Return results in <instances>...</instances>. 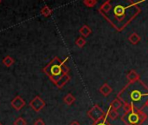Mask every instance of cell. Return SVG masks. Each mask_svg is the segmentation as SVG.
<instances>
[{
    "label": "cell",
    "instance_id": "obj_1",
    "mask_svg": "<svg viewBox=\"0 0 148 125\" xmlns=\"http://www.w3.org/2000/svg\"><path fill=\"white\" fill-rule=\"evenodd\" d=\"M142 2L144 1L128 0L125 3H121L113 6L112 1L108 0L101 5L98 11L116 30L121 31L141 12L139 4Z\"/></svg>",
    "mask_w": 148,
    "mask_h": 125
},
{
    "label": "cell",
    "instance_id": "obj_2",
    "mask_svg": "<svg viewBox=\"0 0 148 125\" xmlns=\"http://www.w3.org/2000/svg\"><path fill=\"white\" fill-rule=\"evenodd\" d=\"M122 104H130L139 110H143L148 101V86L141 80L128 83L118 94Z\"/></svg>",
    "mask_w": 148,
    "mask_h": 125
},
{
    "label": "cell",
    "instance_id": "obj_3",
    "mask_svg": "<svg viewBox=\"0 0 148 125\" xmlns=\"http://www.w3.org/2000/svg\"><path fill=\"white\" fill-rule=\"evenodd\" d=\"M68 60L69 57H66L63 61H62L58 57H56L42 69V71L55 84L59 79V77L62 75V67Z\"/></svg>",
    "mask_w": 148,
    "mask_h": 125
},
{
    "label": "cell",
    "instance_id": "obj_4",
    "mask_svg": "<svg viewBox=\"0 0 148 125\" xmlns=\"http://www.w3.org/2000/svg\"><path fill=\"white\" fill-rule=\"evenodd\" d=\"M121 119L126 125H141L147 119V115L143 110H134L124 113Z\"/></svg>",
    "mask_w": 148,
    "mask_h": 125
},
{
    "label": "cell",
    "instance_id": "obj_5",
    "mask_svg": "<svg viewBox=\"0 0 148 125\" xmlns=\"http://www.w3.org/2000/svg\"><path fill=\"white\" fill-rule=\"evenodd\" d=\"M88 117L93 120L94 123H96L106 117V112L103 111V110L98 104H95L88 111Z\"/></svg>",
    "mask_w": 148,
    "mask_h": 125
},
{
    "label": "cell",
    "instance_id": "obj_6",
    "mask_svg": "<svg viewBox=\"0 0 148 125\" xmlns=\"http://www.w3.org/2000/svg\"><path fill=\"white\" fill-rule=\"evenodd\" d=\"M29 107L36 113L40 112L46 105L45 102L42 99V97H40L39 96L35 97L29 104Z\"/></svg>",
    "mask_w": 148,
    "mask_h": 125
},
{
    "label": "cell",
    "instance_id": "obj_7",
    "mask_svg": "<svg viewBox=\"0 0 148 125\" xmlns=\"http://www.w3.org/2000/svg\"><path fill=\"white\" fill-rule=\"evenodd\" d=\"M10 104L14 110H16V111H19L25 106V101L20 96H16L11 100Z\"/></svg>",
    "mask_w": 148,
    "mask_h": 125
},
{
    "label": "cell",
    "instance_id": "obj_8",
    "mask_svg": "<svg viewBox=\"0 0 148 125\" xmlns=\"http://www.w3.org/2000/svg\"><path fill=\"white\" fill-rule=\"evenodd\" d=\"M69 81H70V77H69V74H62V75L59 77V79L55 83V85H56L57 88L62 89V88H63Z\"/></svg>",
    "mask_w": 148,
    "mask_h": 125
},
{
    "label": "cell",
    "instance_id": "obj_9",
    "mask_svg": "<svg viewBox=\"0 0 148 125\" xmlns=\"http://www.w3.org/2000/svg\"><path fill=\"white\" fill-rule=\"evenodd\" d=\"M127 79L128 83H134V82L140 80V76L134 70H131L127 76Z\"/></svg>",
    "mask_w": 148,
    "mask_h": 125
},
{
    "label": "cell",
    "instance_id": "obj_10",
    "mask_svg": "<svg viewBox=\"0 0 148 125\" xmlns=\"http://www.w3.org/2000/svg\"><path fill=\"white\" fill-rule=\"evenodd\" d=\"M99 91L104 97H108V96H109L112 93L113 89L110 87V85L108 84H104L102 86H101V88L99 89Z\"/></svg>",
    "mask_w": 148,
    "mask_h": 125
},
{
    "label": "cell",
    "instance_id": "obj_11",
    "mask_svg": "<svg viewBox=\"0 0 148 125\" xmlns=\"http://www.w3.org/2000/svg\"><path fill=\"white\" fill-rule=\"evenodd\" d=\"M79 33L82 35V37H89V35L92 33V30H91V28L88 26V25H87V24H85V25H83V26H82L81 28H80V30H79Z\"/></svg>",
    "mask_w": 148,
    "mask_h": 125
},
{
    "label": "cell",
    "instance_id": "obj_12",
    "mask_svg": "<svg viewBox=\"0 0 148 125\" xmlns=\"http://www.w3.org/2000/svg\"><path fill=\"white\" fill-rule=\"evenodd\" d=\"M106 115H107V117H109L111 120H115V119H117V118L119 117V116H120V115H119V112H118L117 110L112 109L111 107L108 108V111L106 112Z\"/></svg>",
    "mask_w": 148,
    "mask_h": 125
},
{
    "label": "cell",
    "instance_id": "obj_13",
    "mask_svg": "<svg viewBox=\"0 0 148 125\" xmlns=\"http://www.w3.org/2000/svg\"><path fill=\"white\" fill-rule=\"evenodd\" d=\"M128 40H129V42H130L132 44L136 45V44H138L140 42L141 37H140L136 32H134V33H132V34L129 36Z\"/></svg>",
    "mask_w": 148,
    "mask_h": 125
},
{
    "label": "cell",
    "instance_id": "obj_14",
    "mask_svg": "<svg viewBox=\"0 0 148 125\" xmlns=\"http://www.w3.org/2000/svg\"><path fill=\"white\" fill-rule=\"evenodd\" d=\"M2 63H3V64L4 66H6V67L9 68V67H11V66L14 64L15 60H14V58L11 57L10 56H6V57H4L3 58Z\"/></svg>",
    "mask_w": 148,
    "mask_h": 125
},
{
    "label": "cell",
    "instance_id": "obj_15",
    "mask_svg": "<svg viewBox=\"0 0 148 125\" xmlns=\"http://www.w3.org/2000/svg\"><path fill=\"white\" fill-rule=\"evenodd\" d=\"M63 102H64L67 105H72V104L75 102V97L71 93H69V94H67V95L64 97Z\"/></svg>",
    "mask_w": 148,
    "mask_h": 125
},
{
    "label": "cell",
    "instance_id": "obj_16",
    "mask_svg": "<svg viewBox=\"0 0 148 125\" xmlns=\"http://www.w3.org/2000/svg\"><path fill=\"white\" fill-rule=\"evenodd\" d=\"M123 106V104L121 103V101H120L118 98H115L114 100H113L110 104V106L112 109L115 110H118L119 109H121V107Z\"/></svg>",
    "mask_w": 148,
    "mask_h": 125
},
{
    "label": "cell",
    "instance_id": "obj_17",
    "mask_svg": "<svg viewBox=\"0 0 148 125\" xmlns=\"http://www.w3.org/2000/svg\"><path fill=\"white\" fill-rule=\"evenodd\" d=\"M52 12H53V10L51 8H49V6H47V5L43 6L40 10L41 15L43 16V17H49L52 14Z\"/></svg>",
    "mask_w": 148,
    "mask_h": 125
},
{
    "label": "cell",
    "instance_id": "obj_18",
    "mask_svg": "<svg viewBox=\"0 0 148 125\" xmlns=\"http://www.w3.org/2000/svg\"><path fill=\"white\" fill-rule=\"evenodd\" d=\"M122 107H123V110H124L125 113H129V112H132V111H134V110H139L130 104H123Z\"/></svg>",
    "mask_w": 148,
    "mask_h": 125
},
{
    "label": "cell",
    "instance_id": "obj_19",
    "mask_svg": "<svg viewBox=\"0 0 148 125\" xmlns=\"http://www.w3.org/2000/svg\"><path fill=\"white\" fill-rule=\"evenodd\" d=\"M86 43H87L86 39H85L84 37H79L76 39V41H75V44H76V46H78L79 48H83V47L86 45Z\"/></svg>",
    "mask_w": 148,
    "mask_h": 125
},
{
    "label": "cell",
    "instance_id": "obj_20",
    "mask_svg": "<svg viewBox=\"0 0 148 125\" xmlns=\"http://www.w3.org/2000/svg\"><path fill=\"white\" fill-rule=\"evenodd\" d=\"M97 0H84L83 1V4L88 8H92L94 6H95L97 4Z\"/></svg>",
    "mask_w": 148,
    "mask_h": 125
},
{
    "label": "cell",
    "instance_id": "obj_21",
    "mask_svg": "<svg viewBox=\"0 0 148 125\" xmlns=\"http://www.w3.org/2000/svg\"><path fill=\"white\" fill-rule=\"evenodd\" d=\"M13 125H27V122L23 117H19L13 122Z\"/></svg>",
    "mask_w": 148,
    "mask_h": 125
},
{
    "label": "cell",
    "instance_id": "obj_22",
    "mask_svg": "<svg viewBox=\"0 0 148 125\" xmlns=\"http://www.w3.org/2000/svg\"><path fill=\"white\" fill-rule=\"evenodd\" d=\"M93 125H112V124L108 121V117H107V115H106V117H105L104 118H102L101 120H100V121H98V122H96V123H94V124Z\"/></svg>",
    "mask_w": 148,
    "mask_h": 125
},
{
    "label": "cell",
    "instance_id": "obj_23",
    "mask_svg": "<svg viewBox=\"0 0 148 125\" xmlns=\"http://www.w3.org/2000/svg\"><path fill=\"white\" fill-rule=\"evenodd\" d=\"M62 74H69V68L66 65V63L62 65Z\"/></svg>",
    "mask_w": 148,
    "mask_h": 125
},
{
    "label": "cell",
    "instance_id": "obj_24",
    "mask_svg": "<svg viewBox=\"0 0 148 125\" xmlns=\"http://www.w3.org/2000/svg\"><path fill=\"white\" fill-rule=\"evenodd\" d=\"M34 125H45V123L43 122V120H42V119L38 118V119H36V120L35 121Z\"/></svg>",
    "mask_w": 148,
    "mask_h": 125
},
{
    "label": "cell",
    "instance_id": "obj_25",
    "mask_svg": "<svg viewBox=\"0 0 148 125\" xmlns=\"http://www.w3.org/2000/svg\"><path fill=\"white\" fill-rule=\"evenodd\" d=\"M70 125H81L78 122H76V121H74V122H72L71 124H70Z\"/></svg>",
    "mask_w": 148,
    "mask_h": 125
},
{
    "label": "cell",
    "instance_id": "obj_26",
    "mask_svg": "<svg viewBox=\"0 0 148 125\" xmlns=\"http://www.w3.org/2000/svg\"><path fill=\"white\" fill-rule=\"evenodd\" d=\"M146 107H147L148 108V101L147 102V103H146Z\"/></svg>",
    "mask_w": 148,
    "mask_h": 125
},
{
    "label": "cell",
    "instance_id": "obj_27",
    "mask_svg": "<svg viewBox=\"0 0 148 125\" xmlns=\"http://www.w3.org/2000/svg\"><path fill=\"white\" fill-rule=\"evenodd\" d=\"M2 3V1H1V0H0V3Z\"/></svg>",
    "mask_w": 148,
    "mask_h": 125
},
{
    "label": "cell",
    "instance_id": "obj_28",
    "mask_svg": "<svg viewBox=\"0 0 148 125\" xmlns=\"http://www.w3.org/2000/svg\"><path fill=\"white\" fill-rule=\"evenodd\" d=\"M0 125H3V124H1V123H0Z\"/></svg>",
    "mask_w": 148,
    "mask_h": 125
}]
</instances>
